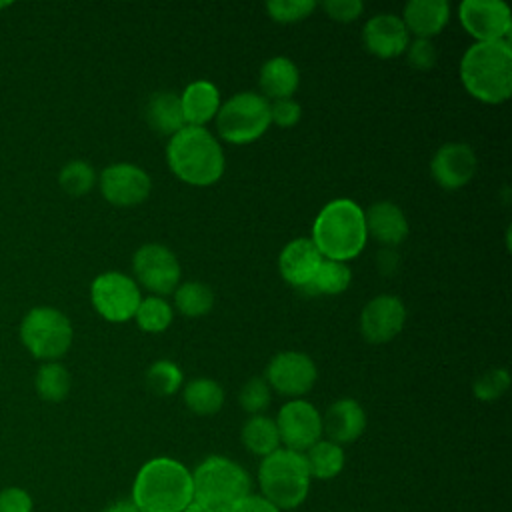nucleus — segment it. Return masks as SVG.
<instances>
[{
    "instance_id": "a878e982",
    "label": "nucleus",
    "mask_w": 512,
    "mask_h": 512,
    "mask_svg": "<svg viewBox=\"0 0 512 512\" xmlns=\"http://www.w3.org/2000/svg\"><path fill=\"white\" fill-rule=\"evenodd\" d=\"M304 460H306L310 478L330 480L342 472L346 458H344L342 446L320 438L316 444H312L304 452Z\"/></svg>"
},
{
    "instance_id": "c756f323",
    "label": "nucleus",
    "mask_w": 512,
    "mask_h": 512,
    "mask_svg": "<svg viewBox=\"0 0 512 512\" xmlns=\"http://www.w3.org/2000/svg\"><path fill=\"white\" fill-rule=\"evenodd\" d=\"M70 374L60 362H46L38 368L34 386L42 400L62 402L70 392Z\"/></svg>"
},
{
    "instance_id": "79ce46f5",
    "label": "nucleus",
    "mask_w": 512,
    "mask_h": 512,
    "mask_svg": "<svg viewBox=\"0 0 512 512\" xmlns=\"http://www.w3.org/2000/svg\"><path fill=\"white\" fill-rule=\"evenodd\" d=\"M104 512H140L136 508V504L132 500H120V502H114L112 506H108Z\"/></svg>"
},
{
    "instance_id": "39448f33",
    "label": "nucleus",
    "mask_w": 512,
    "mask_h": 512,
    "mask_svg": "<svg viewBox=\"0 0 512 512\" xmlns=\"http://www.w3.org/2000/svg\"><path fill=\"white\" fill-rule=\"evenodd\" d=\"M194 498L208 512H230L250 494V474L226 456H208L192 472Z\"/></svg>"
},
{
    "instance_id": "20e7f679",
    "label": "nucleus",
    "mask_w": 512,
    "mask_h": 512,
    "mask_svg": "<svg viewBox=\"0 0 512 512\" xmlns=\"http://www.w3.org/2000/svg\"><path fill=\"white\" fill-rule=\"evenodd\" d=\"M166 162L176 178L192 186H210L224 174V152L204 126H184L166 144Z\"/></svg>"
},
{
    "instance_id": "4468645a",
    "label": "nucleus",
    "mask_w": 512,
    "mask_h": 512,
    "mask_svg": "<svg viewBox=\"0 0 512 512\" xmlns=\"http://www.w3.org/2000/svg\"><path fill=\"white\" fill-rule=\"evenodd\" d=\"M102 196L114 206H136L144 202L152 190L146 170L136 164L116 162L106 166L98 176Z\"/></svg>"
},
{
    "instance_id": "58836bf2",
    "label": "nucleus",
    "mask_w": 512,
    "mask_h": 512,
    "mask_svg": "<svg viewBox=\"0 0 512 512\" xmlns=\"http://www.w3.org/2000/svg\"><path fill=\"white\" fill-rule=\"evenodd\" d=\"M34 500L20 486H8L0 490V512H32Z\"/></svg>"
},
{
    "instance_id": "423d86ee",
    "label": "nucleus",
    "mask_w": 512,
    "mask_h": 512,
    "mask_svg": "<svg viewBox=\"0 0 512 512\" xmlns=\"http://www.w3.org/2000/svg\"><path fill=\"white\" fill-rule=\"evenodd\" d=\"M310 472L302 452L278 448L264 456L258 468L262 496L280 512L298 508L310 492Z\"/></svg>"
},
{
    "instance_id": "bb28decb",
    "label": "nucleus",
    "mask_w": 512,
    "mask_h": 512,
    "mask_svg": "<svg viewBox=\"0 0 512 512\" xmlns=\"http://www.w3.org/2000/svg\"><path fill=\"white\" fill-rule=\"evenodd\" d=\"M184 404L198 416H212L224 404V390L212 378H194L184 388Z\"/></svg>"
},
{
    "instance_id": "72a5a7b5",
    "label": "nucleus",
    "mask_w": 512,
    "mask_h": 512,
    "mask_svg": "<svg viewBox=\"0 0 512 512\" xmlns=\"http://www.w3.org/2000/svg\"><path fill=\"white\" fill-rule=\"evenodd\" d=\"M316 8L314 0H268L266 12L280 24H292L308 18Z\"/></svg>"
},
{
    "instance_id": "2f4dec72",
    "label": "nucleus",
    "mask_w": 512,
    "mask_h": 512,
    "mask_svg": "<svg viewBox=\"0 0 512 512\" xmlns=\"http://www.w3.org/2000/svg\"><path fill=\"white\" fill-rule=\"evenodd\" d=\"M58 182L62 190L70 196H84L96 184L94 168L84 160H70L58 174Z\"/></svg>"
},
{
    "instance_id": "c9c22d12",
    "label": "nucleus",
    "mask_w": 512,
    "mask_h": 512,
    "mask_svg": "<svg viewBox=\"0 0 512 512\" xmlns=\"http://www.w3.org/2000/svg\"><path fill=\"white\" fill-rule=\"evenodd\" d=\"M238 402L248 414H252V416L262 414L270 404V386H268V382L260 376L250 378L242 386V390L238 394Z\"/></svg>"
},
{
    "instance_id": "5701e85b",
    "label": "nucleus",
    "mask_w": 512,
    "mask_h": 512,
    "mask_svg": "<svg viewBox=\"0 0 512 512\" xmlns=\"http://www.w3.org/2000/svg\"><path fill=\"white\" fill-rule=\"evenodd\" d=\"M180 106L186 126H204L218 114L220 92L208 80H194L180 94Z\"/></svg>"
},
{
    "instance_id": "dca6fc26",
    "label": "nucleus",
    "mask_w": 512,
    "mask_h": 512,
    "mask_svg": "<svg viewBox=\"0 0 512 512\" xmlns=\"http://www.w3.org/2000/svg\"><path fill=\"white\" fill-rule=\"evenodd\" d=\"M476 168V154L464 142H448L440 146L430 160L432 178L446 190H456L468 184L476 174Z\"/></svg>"
},
{
    "instance_id": "b1692460",
    "label": "nucleus",
    "mask_w": 512,
    "mask_h": 512,
    "mask_svg": "<svg viewBox=\"0 0 512 512\" xmlns=\"http://www.w3.org/2000/svg\"><path fill=\"white\" fill-rule=\"evenodd\" d=\"M144 116L148 126L162 136H174L186 126L180 106V94L170 90L154 92L146 102Z\"/></svg>"
},
{
    "instance_id": "393cba45",
    "label": "nucleus",
    "mask_w": 512,
    "mask_h": 512,
    "mask_svg": "<svg viewBox=\"0 0 512 512\" xmlns=\"http://www.w3.org/2000/svg\"><path fill=\"white\" fill-rule=\"evenodd\" d=\"M240 438H242L244 448L254 456L264 458L280 448V436H278L276 422L264 414L250 416L240 430Z\"/></svg>"
},
{
    "instance_id": "9d476101",
    "label": "nucleus",
    "mask_w": 512,
    "mask_h": 512,
    "mask_svg": "<svg viewBox=\"0 0 512 512\" xmlns=\"http://www.w3.org/2000/svg\"><path fill=\"white\" fill-rule=\"evenodd\" d=\"M132 270L134 282L152 292V296H166L180 282V262L164 244L150 242L140 246L132 256Z\"/></svg>"
},
{
    "instance_id": "aec40b11",
    "label": "nucleus",
    "mask_w": 512,
    "mask_h": 512,
    "mask_svg": "<svg viewBox=\"0 0 512 512\" xmlns=\"http://www.w3.org/2000/svg\"><path fill=\"white\" fill-rule=\"evenodd\" d=\"M366 234H370L382 246H398L408 236V220L402 208L390 200L374 202L364 212Z\"/></svg>"
},
{
    "instance_id": "a211bd4d",
    "label": "nucleus",
    "mask_w": 512,
    "mask_h": 512,
    "mask_svg": "<svg viewBox=\"0 0 512 512\" xmlns=\"http://www.w3.org/2000/svg\"><path fill=\"white\" fill-rule=\"evenodd\" d=\"M322 254L310 238H294L278 256L280 276L294 288L304 290L322 264Z\"/></svg>"
},
{
    "instance_id": "f03ea898",
    "label": "nucleus",
    "mask_w": 512,
    "mask_h": 512,
    "mask_svg": "<svg viewBox=\"0 0 512 512\" xmlns=\"http://www.w3.org/2000/svg\"><path fill=\"white\" fill-rule=\"evenodd\" d=\"M460 80L468 94L484 104L506 102L512 94L510 40L474 42L460 60Z\"/></svg>"
},
{
    "instance_id": "2eb2a0df",
    "label": "nucleus",
    "mask_w": 512,
    "mask_h": 512,
    "mask_svg": "<svg viewBox=\"0 0 512 512\" xmlns=\"http://www.w3.org/2000/svg\"><path fill=\"white\" fill-rule=\"evenodd\" d=\"M406 324V308L398 296L380 294L360 312V332L372 344H384L396 338Z\"/></svg>"
},
{
    "instance_id": "ddd939ff",
    "label": "nucleus",
    "mask_w": 512,
    "mask_h": 512,
    "mask_svg": "<svg viewBox=\"0 0 512 512\" xmlns=\"http://www.w3.org/2000/svg\"><path fill=\"white\" fill-rule=\"evenodd\" d=\"M316 364L304 352H278L266 366V382L282 396L298 398L312 390L316 382Z\"/></svg>"
},
{
    "instance_id": "f8f14e48",
    "label": "nucleus",
    "mask_w": 512,
    "mask_h": 512,
    "mask_svg": "<svg viewBox=\"0 0 512 512\" xmlns=\"http://www.w3.org/2000/svg\"><path fill=\"white\" fill-rule=\"evenodd\" d=\"M458 20L476 42L508 40L512 30L510 8L502 0H464L458 6Z\"/></svg>"
},
{
    "instance_id": "1a4fd4ad",
    "label": "nucleus",
    "mask_w": 512,
    "mask_h": 512,
    "mask_svg": "<svg viewBox=\"0 0 512 512\" xmlns=\"http://www.w3.org/2000/svg\"><path fill=\"white\" fill-rule=\"evenodd\" d=\"M90 300L94 310L108 322H126L134 318L142 300L140 286L124 272H102L92 280Z\"/></svg>"
},
{
    "instance_id": "c85d7f7f",
    "label": "nucleus",
    "mask_w": 512,
    "mask_h": 512,
    "mask_svg": "<svg viewBox=\"0 0 512 512\" xmlns=\"http://www.w3.org/2000/svg\"><path fill=\"white\" fill-rule=\"evenodd\" d=\"M174 306L182 316L198 318L212 310L214 306V294L208 284L190 280L184 284H178L174 290Z\"/></svg>"
},
{
    "instance_id": "c03bdc74",
    "label": "nucleus",
    "mask_w": 512,
    "mask_h": 512,
    "mask_svg": "<svg viewBox=\"0 0 512 512\" xmlns=\"http://www.w3.org/2000/svg\"><path fill=\"white\" fill-rule=\"evenodd\" d=\"M4 6H8V4H4V2H2V4H0V8H4Z\"/></svg>"
},
{
    "instance_id": "cd10ccee",
    "label": "nucleus",
    "mask_w": 512,
    "mask_h": 512,
    "mask_svg": "<svg viewBox=\"0 0 512 512\" xmlns=\"http://www.w3.org/2000/svg\"><path fill=\"white\" fill-rule=\"evenodd\" d=\"M350 282H352V272L346 262H334L324 258L312 282L304 288V292L320 294V296H336V294H342L350 286Z\"/></svg>"
},
{
    "instance_id": "f704fd0d",
    "label": "nucleus",
    "mask_w": 512,
    "mask_h": 512,
    "mask_svg": "<svg viewBox=\"0 0 512 512\" xmlns=\"http://www.w3.org/2000/svg\"><path fill=\"white\" fill-rule=\"evenodd\" d=\"M510 386V374L504 368H490L488 372L480 374L474 384H472V392L478 400L482 402H492L496 398H500Z\"/></svg>"
},
{
    "instance_id": "a19ab883",
    "label": "nucleus",
    "mask_w": 512,
    "mask_h": 512,
    "mask_svg": "<svg viewBox=\"0 0 512 512\" xmlns=\"http://www.w3.org/2000/svg\"><path fill=\"white\" fill-rule=\"evenodd\" d=\"M230 512H280L270 500H266L262 494H248L240 502L232 506Z\"/></svg>"
},
{
    "instance_id": "ea45409f",
    "label": "nucleus",
    "mask_w": 512,
    "mask_h": 512,
    "mask_svg": "<svg viewBox=\"0 0 512 512\" xmlns=\"http://www.w3.org/2000/svg\"><path fill=\"white\" fill-rule=\"evenodd\" d=\"M322 8L332 20L352 22L362 14L364 4L360 0H324Z\"/></svg>"
},
{
    "instance_id": "6e6552de",
    "label": "nucleus",
    "mask_w": 512,
    "mask_h": 512,
    "mask_svg": "<svg viewBox=\"0 0 512 512\" xmlns=\"http://www.w3.org/2000/svg\"><path fill=\"white\" fill-rule=\"evenodd\" d=\"M72 324L68 316L50 306L32 308L20 322V340L38 360L56 362L72 344Z\"/></svg>"
},
{
    "instance_id": "4c0bfd02",
    "label": "nucleus",
    "mask_w": 512,
    "mask_h": 512,
    "mask_svg": "<svg viewBox=\"0 0 512 512\" xmlns=\"http://www.w3.org/2000/svg\"><path fill=\"white\" fill-rule=\"evenodd\" d=\"M406 58H408V64L416 70H428L434 66L436 62V48L430 40H422V38H416L414 42H408V48H406Z\"/></svg>"
},
{
    "instance_id": "0eeeda50",
    "label": "nucleus",
    "mask_w": 512,
    "mask_h": 512,
    "mask_svg": "<svg viewBox=\"0 0 512 512\" xmlns=\"http://www.w3.org/2000/svg\"><path fill=\"white\" fill-rule=\"evenodd\" d=\"M270 126V102L256 92H238L220 104L216 130L230 144H250Z\"/></svg>"
},
{
    "instance_id": "473e14b6",
    "label": "nucleus",
    "mask_w": 512,
    "mask_h": 512,
    "mask_svg": "<svg viewBox=\"0 0 512 512\" xmlns=\"http://www.w3.org/2000/svg\"><path fill=\"white\" fill-rule=\"evenodd\" d=\"M146 386L156 396H172L182 386V372L178 364L170 360H156L146 370Z\"/></svg>"
},
{
    "instance_id": "7c9ffc66",
    "label": "nucleus",
    "mask_w": 512,
    "mask_h": 512,
    "mask_svg": "<svg viewBox=\"0 0 512 512\" xmlns=\"http://www.w3.org/2000/svg\"><path fill=\"white\" fill-rule=\"evenodd\" d=\"M134 318H136V324L140 330L158 334V332H164L172 324L174 310L162 296H148V298L140 300Z\"/></svg>"
},
{
    "instance_id": "f257e3e1",
    "label": "nucleus",
    "mask_w": 512,
    "mask_h": 512,
    "mask_svg": "<svg viewBox=\"0 0 512 512\" xmlns=\"http://www.w3.org/2000/svg\"><path fill=\"white\" fill-rule=\"evenodd\" d=\"M192 498V472L168 456L144 462L132 484V502L140 512H182Z\"/></svg>"
},
{
    "instance_id": "412c9836",
    "label": "nucleus",
    "mask_w": 512,
    "mask_h": 512,
    "mask_svg": "<svg viewBox=\"0 0 512 512\" xmlns=\"http://www.w3.org/2000/svg\"><path fill=\"white\" fill-rule=\"evenodd\" d=\"M450 20V4L446 0H410L404 6L402 22L416 38L430 40L440 34Z\"/></svg>"
},
{
    "instance_id": "9b49d317",
    "label": "nucleus",
    "mask_w": 512,
    "mask_h": 512,
    "mask_svg": "<svg viewBox=\"0 0 512 512\" xmlns=\"http://www.w3.org/2000/svg\"><path fill=\"white\" fill-rule=\"evenodd\" d=\"M280 444L294 452H306L322 436V416L308 400H288L276 416Z\"/></svg>"
},
{
    "instance_id": "4be33fe9",
    "label": "nucleus",
    "mask_w": 512,
    "mask_h": 512,
    "mask_svg": "<svg viewBox=\"0 0 512 512\" xmlns=\"http://www.w3.org/2000/svg\"><path fill=\"white\" fill-rule=\"evenodd\" d=\"M258 84H260L262 96L268 102L292 98V94L298 90V84H300V72L290 58L274 56L262 64L258 74Z\"/></svg>"
},
{
    "instance_id": "f3484780",
    "label": "nucleus",
    "mask_w": 512,
    "mask_h": 512,
    "mask_svg": "<svg viewBox=\"0 0 512 512\" xmlns=\"http://www.w3.org/2000/svg\"><path fill=\"white\" fill-rule=\"evenodd\" d=\"M362 42L378 58H396L408 48V30L396 14H376L362 28Z\"/></svg>"
},
{
    "instance_id": "37998d69",
    "label": "nucleus",
    "mask_w": 512,
    "mask_h": 512,
    "mask_svg": "<svg viewBox=\"0 0 512 512\" xmlns=\"http://www.w3.org/2000/svg\"><path fill=\"white\" fill-rule=\"evenodd\" d=\"M182 512H208V510H206L202 504H198L196 500H192V502H190Z\"/></svg>"
},
{
    "instance_id": "7ed1b4c3",
    "label": "nucleus",
    "mask_w": 512,
    "mask_h": 512,
    "mask_svg": "<svg viewBox=\"0 0 512 512\" xmlns=\"http://www.w3.org/2000/svg\"><path fill=\"white\" fill-rule=\"evenodd\" d=\"M310 240L326 260L348 262L356 258L368 240L364 210L350 198L330 200L318 212Z\"/></svg>"
},
{
    "instance_id": "6ab92c4d",
    "label": "nucleus",
    "mask_w": 512,
    "mask_h": 512,
    "mask_svg": "<svg viewBox=\"0 0 512 512\" xmlns=\"http://www.w3.org/2000/svg\"><path fill=\"white\" fill-rule=\"evenodd\" d=\"M366 428V412L352 398H340L328 406L322 416V434L328 436L330 442L342 446L354 442L362 436Z\"/></svg>"
},
{
    "instance_id": "e433bc0d",
    "label": "nucleus",
    "mask_w": 512,
    "mask_h": 512,
    "mask_svg": "<svg viewBox=\"0 0 512 512\" xmlns=\"http://www.w3.org/2000/svg\"><path fill=\"white\" fill-rule=\"evenodd\" d=\"M302 108L296 100L284 98V100H274L270 104V122H274L280 128H292L300 122Z\"/></svg>"
}]
</instances>
